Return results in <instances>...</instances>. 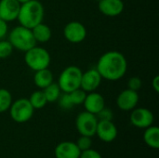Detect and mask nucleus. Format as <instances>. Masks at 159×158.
<instances>
[{"label": "nucleus", "mask_w": 159, "mask_h": 158, "mask_svg": "<svg viewBox=\"0 0 159 158\" xmlns=\"http://www.w3.org/2000/svg\"><path fill=\"white\" fill-rule=\"evenodd\" d=\"M95 1H97V2H99V1H101V0H95Z\"/></svg>", "instance_id": "nucleus-33"}, {"label": "nucleus", "mask_w": 159, "mask_h": 158, "mask_svg": "<svg viewBox=\"0 0 159 158\" xmlns=\"http://www.w3.org/2000/svg\"><path fill=\"white\" fill-rule=\"evenodd\" d=\"M45 97L47 99L48 102H57L59 97L61 94V90L58 85V83H51L50 85H48V87H46L44 89H42Z\"/></svg>", "instance_id": "nucleus-20"}, {"label": "nucleus", "mask_w": 159, "mask_h": 158, "mask_svg": "<svg viewBox=\"0 0 159 158\" xmlns=\"http://www.w3.org/2000/svg\"><path fill=\"white\" fill-rule=\"evenodd\" d=\"M13 47L8 40H0V59H6L12 54Z\"/></svg>", "instance_id": "nucleus-24"}, {"label": "nucleus", "mask_w": 159, "mask_h": 158, "mask_svg": "<svg viewBox=\"0 0 159 158\" xmlns=\"http://www.w3.org/2000/svg\"><path fill=\"white\" fill-rule=\"evenodd\" d=\"M102 79V78L96 68L89 69L85 73H82L80 88L88 93L95 91L100 87Z\"/></svg>", "instance_id": "nucleus-11"}, {"label": "nucleus", "mask_w": 159, "mask_h": 158, "mask_svg": "<svg viewBox=\"0 0 159 158\" xmlns=\"http://www.w3.org/2000/svg\"><path fill=\"white\" fill-rule=\"evenodd\" d=\"M99 10L105 16L116 17L124 10V2L122 0H101L98 2Z\"/></svg>", "instance_id": "nucleus-15"}, {"label": "nucleus", "mask_w": 159, "mask_h": 158, "mask_svg": "<svg viewBox=\"0 0 159 158\" xmlns=\"http://www.w3.org/2000/svg\"><path fill=\"white\" fill-rule=\"evenodd\" d=\"M139 94L137 91L127 88L119 93L116 98V105L122 111H132L139 102Z\"/></svg>", "instance_id": "nucleus-10"}, {"label": "nucleus", "mask_w": 159, "mask_h": 158, "mask_svg": "<svg viewBox=\"0 0 159 158\" xmlns=\"http://www.w3.org/2000/svg\"><path fill=\"white\" fill-rule=\"evenodd\" d=\"M28 100L34 109H42L48 103L43 90H36L33 92Z\"/></svg>", "instance_id": "nucleus-21"}, {"label": "nucleus", "mask_w": 159, "mask_h": 158, "mask_svg": "<svg viewBox=\"0 0 159 158\" xmlns=\"http://www.w3.org/2000/svg\"><path fill=\"white\" fill-rule=\"evenodd\" d=\"M24 61L31 70L35 72L48 68L51 58L49 52L46 48L34 46L29 50L25 51Z\"/></svg>", "instance_id": "nucleus-5"}, {"label": "nucleus", "mask_w": 159, "mask_h": 158, "mask_svg": "<svg viewBox=\"0 0 159 158\" xmlns=\"http://www.w3.org/2000/svg\"><path fill=\"white\" fill-rule=\"evenodd\" d=\"M152 88L156 92H159V76L156 75L152 80Z\"/></svg>", "instance_id": "nucleus-31"}, {"label": "nucleus", "mask_w": 159, "mask_h": 158, "mask_svg": "<svg viewBox=\"0 0 159 158\" xmlns=\"http://www.w3.org/2000/svg\"><path fill=\"white\" fill-rule=\"evenodd\" d=\"M58 102H59L60 107L61 109H64V110H70V109H72L75 106L73 104L71 99H70L69 93L62 92V94H61V96L58 99Z\"/></svg>", "instance_id": "nucleus-25"}, {"label": "nucleus", "mask_w": 159, "mask_h": 158, "mask_svg": "<svg viewBox=\"0 0 159 158\" xmlns=\"http://www.w3.org/2000/svg\"><path fill=\"white\" fill-rule=\"evenodd\" d=\"M96 69L102 78L108 81H117L126 74L128 61L121 52L107 51L100 57Z\"/></svg>", "instance_id": "nucleus-1"}, {"label": "nucleus", "mask_w": 159, "mask_h": 158, "mask_svg": "<svg viewBox=\"0 0 159 158\" xmlns=\"http://www.w3.org/2000/svg\"><path fill=\"white\" fill-rule=\"evenodd\" d=\"M44 7L38 0H29L20 4V8L17 20L20 25L32 29L40 22H43L44 19Z\"/></svg>", "instance_id": "nucleus-2"}, {"label": "nucleus", "mask_w": 159, "mask_h": 158, "mask_svg": "<svg viewBox=\"0 0 159 158\" xmlns=\"http://www.w3.org/2000/svg\"><path fill=\"white\" fill-rule=\"evenodd\" d=\"M75 144L77 145L78 149L82 152V151H86L91 148L92 146V140L91 137L89 136H83L81 135L80 138L77 140V142H75Z\"/></svg>", "instance_id": "nucleus-26"}, {"label": "nucleus", "mask_w": 159, "mask_h": 158, "mask_svg": "<svg viewBox=\"0 0 159 158\" xmlns=\"http://www.w3.org/2000/svg\"><path fill=\"white\" fill-rule=\"evenodd\" d=\"M83 105L87 112L97 115L103 107H105V101L102 94L92 91L87 94Z\"/></svg>", "instance_id": "nucleus-14"}, {"label": "nucleus", "mask_w": 159, "mask_h": 158, "mask_svg": "<svg viewBox=\"0 0 159 158\" xmlns=\"http://www.w3.org/2000/svg\"><path fill=\"white\" fill-rule=\"evenodd\" d=\"M79 158H102L101 154L94 150V149H89V150H86V151H82L80 153V156Z\"/></svg>", "instance_id": "nucleus-29"}, {"label": "nucleus", "mask_w": 159, "mask_h": 158, "mask_svg": "<svg viewBox=\"0 0 159 158\" xmlns=\"http://www.w3.org/2000/svg\"><path fill=\"white\" fill-rule=\"evenodd\" d=\"M143 141L147 146L152 149L159 148V129L157 126H150L145 129L143 133Z\"/></svg>", "instance_id": "nucleus-19"}, {"label": "nucleus", "mask_w": 159, "mask_h": 158, "mask_svg": "<svg viewBox=\"0 0 159 158\" xmlns=\"http://www.w3.org/2000/svg\"><path fill=\"white\" fill-rule=\"evenodd\" d=\"M98 121L96 115L85 111L77 115L75 119V127L80 135L93 137L96 134Z\"/></svg>", "instance_id": "nucleus-7"}, {"label": "nucleus", "mask_w": 159, "mask_h": 158, "mask_svg": "<svg viewBox=\"0 0 159 158\" xmlns=\"http://www.w3.org/2000/svg\"><path fill=\"white\" fill-rule=\"evenodd\" d=\"M20 8L18 0H0V19L7 22L17 20Z\"/></svg>", "instance_id": "nucleus-12"}, {"label": "nucleus", "mask_w": 159, "mask_h": 158, "mask_svg": "<svg viewBox=\"0 0 159 158\" xmlns=\"http://www.w3.org/2000/svg\"><path fill=\"white\" fill-rule=\"evenodd\" d=\"M130 123L138 129H146L153 125L155 117L153 113L146 108H134L129 117Z\"/></svg>", "instance_id": "nucleus-9"}, {"label": "nucleus", "mask_w": 159, "mask_h": 158, "mask_svg": "<svg viewBox=\"0 0 159 158\" xmlns=\"http://www.w3.org/2000/svg\"><path fill=\"white\" fill-rule=\"evenodd\" d=\"M8 110L12 120L20 124L29 121L34 112V109L31 105L29 100L25 98L18 99L14 102H12Z\"/></svg>", "instance_id": "nucleus-6"}, {"label": "nucleus", "mask_w": 159, "mask_h": 158, "mask_svg": "<svg viewBox=\"0 0 159 158\" xmlns=\"http://www.w3.org/2000/svg\"><path fill=\"white\" fill-rule=\"evenodd\" d=\"M63 35L67 41L73 44L83 42L87 37V29L79 21L74 20L68 22L63 29Z\"/></svg>", "instance_id": "nucleus-8"}, {"label": "nucleus", "mask_w": 159, "mask_h": 158, "mask_svg": "<svg viewBox=\"0 0 159 158\" xmlns=\"http://www.w3.org/2000/svg\"><path fill=\"white\" fill-rule=\"evenodd\" d=\"M81 151L78 149L75 142H62L59 143L55 148L56 158H79Z\"/></svg>", "instance_id": "nucleus-16"}, {"label": "nucleus", "mask_w": 159, "mask_h": 158, "mask_svg": "<svg viewBox=\"0 0 159 158\" xmlns=\"http://www.w3.org/2000/svg\"><path fill=\"white\" fill-rule=\"evenodd\" d=\"M20 4H22V3H25V2H27V1H29V0H18Z\"/></svg>", "instance_id": "nucleus-32"}, {"label": "nucleus", "mask_w": 159, "mask_h": 158, "mask_svg": "<svg viewBox=\"0 0 159 158\" xmlns=\"http://www.w3.org/2000/svg\"><path fill=\"white\" fill-rule=\"evenodd\" d=\"M69 96H70V99L74 105H80V104H83L85 98L87 96V92L79 88L70 92Z\"/></svg>", "instance_id": "nucleus-23"}, {"label": "nucleus", "mask_w": 159, "mask_h": 158, "mask_svg": "<svg viewBox=\"0 0 159 158\" xmlns=\"http://www.w3.org/2000/svg\"><path fill=\"white\" fill-rule=\"evenodd\" d=\"M12 103V95L6 88H0V114L7 112Z\"/></svg>", "instance_id": "nucleus-22"}, {"label": "nucleus", "mask_w": 159, "mask_h": 158, "mask_svg": "<svg viewBox=\"0 0 159 158\" xmlns=\"http://www.w3.org/2000/svg\"><path fill=\"white\" fill-rule=\"evenodd\" d=\"M82 71L79 67L75 65H70L62 70L59 75L58 85L64 93H70L80 88Z\"/></svg>", "instance_id": "nucleus-4"}, {"label": "nucleus", "mask_w": 159, "mask_h": 158, "mask_svg": "<svg viewBox=\"0 0 159 158\" xmlns=\"http://www.w3.org/2000/svg\"><path fill=\"white\" fill-rule=\"evenodd\" d=\"M117 128L113 121H98L96 134L101 141L104 142H112L117 137Z\"/></svg>", "instance_id": "nucleus-13"}, {"label": "nucleus", "mask_w": 159, "mask_h": 158, "mask_svg": "<svg viewBox=\"0 0 159 158\" xmlns=\"http://www.w3.org/2000/svg\"><path fill=\"white\" fill-rule=\"evenodd\" d=\"M142 86H143V81L138 76H132L128 81V88H129L131 90L138 92V90L141 89Z\"/></svg>", "instance_id": "nucleus-28"}, {"label": "nucleus", "mask_w": 159, "mask_h": 158, "mask_svg": "<svg viewBox=\"0 0 159 158\" xmlns=\"http://www.w3.org/2000/svg\"><path fill=\"white\" fill-rule=\"evenodd\" d=\"M36 43H46L50 40L52 33L51 29L45 23L40 22L31 29Z\"/></svg>", "instance_id": "nucleus-17"}, {"label": "nucleus", "mask_w": 159, "mask_h": 158, "mask_svg": "<svg viewBox=\"0 0 159 158\" xmlns=\"http://www.w3.org/2000/svg\"><path fill=\"white\" fill-rule=\"evenodd\" d=\"M34 82L37 88L44 89L46 87L53 83V74L48 68L35 71L34 75Z\"/></svg>", "instance_id": "nucleus-18"}, {"label": "nucleus", "mask_w": 159, "mask_h": 158, "mask_svg": "<svg viewBox=\"0 0 159 158\" xmlns=\"http://www.w3.org/2000/svg\"><path fill=\"white\" fill-rule=\"evenodd\" d=\"M97 118L99 121H113L114 118V114L113 111L110 108L103 107L97 115Z\"/></svg>", "instance_id": "nucleus-27"}, {"label": "nucleus", "mask_w": 159, "mask_h": 158, "mask_svg": "<svg viewBox=\"0 0 159 158\" xmlns=\"http://www.w3.org/2000/svg\"><path fill=\"white\" fill-rule=\"evenodd\" d=\"M7 40L10 42L13 48L23 52L36 46L32 30L21 25L14 27L10 31Z\"/></svg>", "instance_id": "nucleus-3"}, {"label": "nucleus", "mask_w": 159, "mask_h": 158, "mask_svg": "<svg viewBox=\"0 0 159 158\" xmlns=\"http://www.w3.org/2000/svg\"><path fill=\"white\" fill-rule=\"evenodd\" d=\"M8 31V26H7V22L1 20L0 19V40L4 39L7 34Z\"/></svg>", "instance_id": "nucleus-30"}]
</instances>
